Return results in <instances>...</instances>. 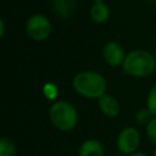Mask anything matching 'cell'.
<instances>
[{
	"label": "cell",
	"mask_w": 156,
	"mask_h": 156,
	"mask_svg": "<svg viewBox=\"0 0 156 156\" xmlns=\"http://www.w3.org/2000/svg\"><path fill=\"white\" fill-rule=\"evenodd\" d=\"M122 68L128 76L136 78L147 77L155 72L156 58L146 50H133L126 55Z\"/></svg>",
	"instance_id": "2"
},
{
	"label": "cell",
	"mask_w": 156,
	"mask_h": 156,
	"mask_svg": "<svg viewBox=\"0 0 156 156\" xmlns=\"http://www.w3.org/2000/svg\"><path fill=\"white\" fill-rule=\"evenodd\" d=\"M98 105L101 112L107 117H116L119 113V104L117 99L110 94H105L98 99Z\"/></svg>",
	"instance_id": "7"
},
{
	"label": "cell",
	"mask_w": 156,
	"mask_h": 156,
	"mask_svg": "<svg viewBox=\"0 0 156 156\" xmlns=\"http://www.w3.org/2000/svg\"><path fill=\"white\" fill-rule=\"evenodd\" d=\"M146 108L150 111V113L152 116L156 117V85H154L151 88V90L149 91V94H147Z\"/></svg>",
	"instance_id": "12"
},
{
	"label": "cell",
	"mask_w": 156,
	"mask_h": 156,
	"mask_svg": "<svg viewBox=\"0 0 156 156\" xmlns=\"http://www.w3.org/2000/svg\"><path fill=\"white\" fill-rule=\"evenodd\" d=\"M110 17V7L106 2H94L90 7V18L98 23H105Z\"/></svg>",
	"instance_id": "10"
},
{
	"label": "cell",
	"mask_w": 156,
	"mask_h": 156,
	"mask_svg": "<svg viewBox=\"0 0 156 156\" xmlns=\"http://www.w3.org/2000/svg\"><path fill=\"white\" fill-rule=\"evenodd\" d=\"M94 2H105V0H91Z\"/></svg>",
	"instance_id": "17"
},
{
	"label": "cell",
	"mask_w": 156,
	"mask_h": 156,
	"mask_svg": "<svg viewBox=\"0 0 156 156\" xmlns=\"http://www.w3.org/2000/svg\"><path fill=\"white\" fill-rule=\"evenodd\" d=\"M146 135L151 143L156 144V117H152L146 124Z\"/></svg>",
	"instance_id": "13"
},
{
	"label": "cell",
	"mask_w": 156,
	"mask_h": 156,
	"mask_svg": "<svg viewBox=\"0 0 156 156\" xmlns=\"http://www.w3.org/2000/svg\"><path fill=\"white\" fill-rule=\"evenodd\" d=\"M149 115H151V113H150V111L147 108L146 110H140L136 113V119L139 121V123H145V119H147Z\"/></svg>",
	"instance_id": "14"
},
{
	"label": "cell",
	"mask_w": 156,
	"mask_h": 156,
	"mask_svg": "<svg viewBox=\"0 0 156 156\" xmlns=\"http://www.w3.org/2000/svg\"><path fill=\"white\" fill-rule=\"evenodd\" d=\"M102 56L107 65L112 67L122 66L126 58V54L123 48L117 41H108L105 44L102 49Z\"/></svg>",
	"instance_id": "6"
},
{
	"label": "cell",
	"mask_w": 156,
	"mask_h": 156,
	"mask_svg": "<svg viewBox=\"0 0 156 156\" xmlns=\"http://www.w3.org/2000/svg\"><path fill=\"white\" fill-rule=\"evenodd\" d=\"M73 89L87 99H100L106 94L107 83L102 74L95 71H83L74 76Z\"/></svg>",
	"instance_id": "1"
},
{
	"label": "cell",
	"mask_w": 156,
	"mask_h": 156,
	"mask_svg": "<svg viewBox=\"0 0 156 156\" xmlns=\"http://www.w3.org/2000/svg\"><path fill=\"white\" fill-rule=\"evenodd\" d=\"M0 27H1V32H0V37H4V33H5V23H4V21H2V20L0 21Z\"/></svg>",
	"instance_id": "15"
},
{
	"label": "cell",
	"mask_w": 156,
	"mask_h": 156,
	"mask_svg": "<svg viewBox=\"0 0 156 156\" xmlns=\"http://www.w3.org/2000/svg\"><path fill=\"white\" fill-rule=\"evenodd\" d=\"M26 32L33 40L41 41L50 35L51 23L45 15L35 13L28 18L26 23Z\"/></svg>",
	"instance_id": "4"
},
{
	"label": "cell",
	"mask_w": 156,
	"mask_h": 156,
	"mask_svg": "<svg viewBox=\"0 0 156 156\" xmlns=\"http://www.w3.org/2000/svg\"><path fill=\"white\" fill-rule=\"evenodd\" d=\"M116 144H117V149L122 154L124 155L134 154L140 145V134L135 128L126 127L118 133Z\"/></svg>",
	"instance_id": "5"
},
{
	"label": "cell",
	"mask_w": 156,
	"mask_h": 156,
	"mask_svg": "<svg viewBox=\"0 0 156 156\" xmlns=\"http://www.w3.org/2000/svg\"><path fill=\"white\" fill-rule=\"evenodd\" d=\"M127 156H147V155L144 154V152H134V154H130V155H127Z\"/></svg>",
	"instance_id": "16"
},
{
	"label": "cell",
	"mask_w": 156,
	"mask_h": 156,
	"mask_svg": "<svg viewBox=\"0 0 156 156\" xmlns=\"http://www.w3.org/2000/svg\"><path fill=\"white\" fill-rule=\"evenodd\" d=\"M50 2L57 16L63 18L71 17L77 6V0H50Z\"/></svg>",
	"instance_id": "8"
},
{
	"label": "cell",
	"mask_w": 156,
	"mask_h": 156,
	"mask_svg": "<svg viewBox=\"0 0 156 156\" xmlns=\"http://www.w3.org/2000/svg\"><path fill=\"white\" fill-rule=\"evenodd\" d=\"M79 156H104V146L96 139H88L83 141L78 151Z\"/></svg>",
	"instance_id": "9"
},
{
	"label": "cell",
	"mask_w": 156,
	"mask_h": 156,
	"mask_svg": "<svg viewBox=\"0 0 156 156\" xmlns=\"http://www.w3.org/2000/svg\"><path fill=\"white\" fill-rule=\"evenodd\" d=\"M152 156H156V150L154 151V154H152Z\"/></svg>",
	"instance_id": "18"
},
{
	"label": "cell",
	"mask_w": 156,
	"mask_h": 156,
	"mask_svg": "<svg viewBox=\"0 0 156 156\" xmlns=\"http://www.w3.org/2000/svg\"><path fill=\"white\" fill-rule=\"evenodd\" d=\"M49 118L57 129L69 132L77 126L78 113L72 104L60 100L51 105L49 110Z\"/></svg>",
	"instance_id": "3"
},
{
	"label": "cell",
	"mask_w": 156,
	"mask_h": 156,
	"mask_svg": "<svg viewBox=\"0 0 156 156\" xmlns=\"http://www.w3.org/2000/svg\"><path fill=\"white\" fill-rule=\"evenodd\" d=\"M16 152L15 143L9 138L0 139V156H13Z\"/></svg>",
	"instance_id": "11"
}]
</instances>
